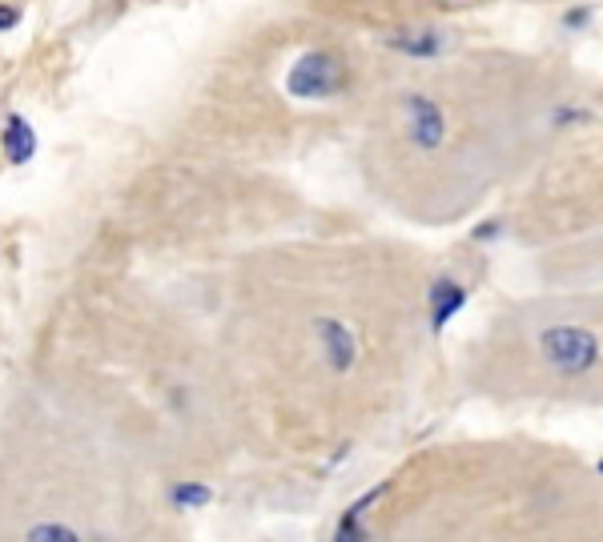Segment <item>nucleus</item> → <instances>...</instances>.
Returning <instances> with one entry per match:
<instances>
[{"label": "nucleus", "mask_w": 603, "mask_h": 542, "mask_svg": "<svg viewBox=\"0 0 603 542\" xmlns=\"http://www.w3.org/2000/svg\"><path fill=\"white\" fill-rule=\"evenodd\" d=\"M342 84H346V68H342L338 57L322 53V49H314V53H302L294 60V68H290V76H286L290 97H302V101L334 97Z\"/></svg>", "instance_id": "1"}, {"label": "nucleus", "mask_w": 603, "mask_h": 542, "mask_svg": "<svg viewBox=\"0 0 603 542\" xmlns=\"http://www.w3.org/2000/svg\"><path fill=\"white\" fill-rule=\"evenodd\" d=\"M402 109H407V133H410V141H415L418 149H438V145H443V137H446L443 109H438L430 97H422V93H410V97L402 101Z\"/></svg>", "instance_id": "2"}, {"label": "nucleus", "mask_w": 603, "mask_h": 542, "mask_svg": "<svg viewBox=\"0 0 603 542\" xmlns=\"http://www.w3.org/2000/svg\"><path fill=\"white\" fill-rule=\"evenodd\" d=\"M314 330H318V342H322V350H326V361H330L338 374H346V369L355 366V358H358L355 333H350L342 322H334V317H318Z\"/></svg>", "instance_id": "3"}, {"label": "nucleus", "mask_w": 603, "mask_h": 542, "mask_svg": "<svg viewBox=\"0 0 603 542\" xmlns=\"http://www.w3.org/2000/svg\"><path fill=\"white\" fill-rule=\"evenodd\" d=\"M4 153L13 165H24V161H32V153H37V133H32V125L21 113H13L4 120Z\"/></svg>", "instance_id": "4"}, {"label": "nucleus", "mask_w": 603, "mask_h": 542, "mask_svg": "<svg viewBox=\"0 0 603 542\" xmlns=\"http://www.w3.org/2000/svg\"><path fill=\"white\" fill-rule=\"evenodd\" d=\"M463 298H467V294H463V286H454V281H446V278L435 281V289H430V306H435V309H430V322H435V330H443L446 317L463 306Z\"/></svg>", "instance_id": "5"}, {"label": "nucleus", "mask_w": 603, "mask_h": 542, "mask_svg": "<svg viewBox=\"0 0 603 542\" xmlns=\"http://www.w3.org/2000/svg\"><path fill=\"white\" fill-rule=\"evenodd\" d=\"M169 502H174L177 511H197V506L210 502V486H202V482H177V486L169 490Z\"/></svg>", "instance_id": "6"}, {"label": "nucleus", "mask_w": 603, "mask_h": 542, "mask_svg": "<svg viewBox=\"0 0 603 542\" xmlns=\"http://www.w3.org/2000/svg\"><path fill=\"white\" fill-rule=\"evenodd\" d=\"M24 542H81L76 530H68L65 522H40V527H32Z\"/></svg>", "instance_id": "7"}, {"label": "nucleus", "mask_w": 603, "mask_h": 542, "mask_svg": "<svg viewBox=\"0 0 603 542\" xmlns=\"http://www.w3.org/2000/svg\"><path fill=\"white\" fill-rule=\"evenodd\" d=\"M16 24H21V8H13V4H0V32L16 29Z\"/></svg>", "instance_id": "8"}]
</instances>
